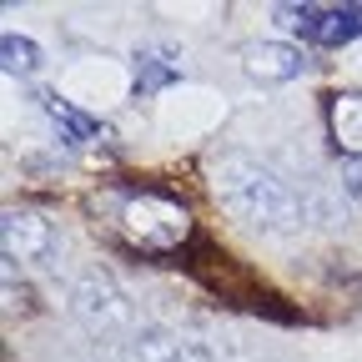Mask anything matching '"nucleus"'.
<instances>
[{
  "instance_id": "f8f14e48",
  "label": "nucleus",
  "mask_w": 362,
  "mask_h": 362,
  "mask_svg": "<svg viewBox=\"0 0 362 362\" xmlns=\"http://www.w3.org/2000/svg\"><path fill=\"white\" fill-rule=\"evenodd\" d=\"M342 187L362 202V161H342Z\"/></svg>"
},
{
  "instance_id": "6e6552de",
  "label": "nucleus",
  "mask_w": 362,
  "mask_h": 362,
  "mask_svg": "<svg viewBox=\"0 0 362 362\" xmlns=\"http://www.w3.org/2000/svg\"><path fill=\"white\" fill-rule=\"evenodd\" d=\"M327 131H332V146L347 161H362V90L327 96Z\"/></svg>"
},
{
  "instance_id": "9b49d317",
  "label": "nucleus",
  "mask_w": 362,
  "mask_h": 362,
  "mask_svg": "<svg viewBox=\"0 0 362 362\" xmlns=\"http://www.w3.org/2000/svg\"><path fill=\"white\" fill-rule=\"evenodd\" d=\"M45 111H51V121H56V126H66L71 141H86V136H96V121L81 116L76 106H66L61 96H45Z\"/></svg>"
},
{
  "instance_id": "423d86ee",
  "label": "nucleus",
  "mask_w": 362,
  "mask_h": 362,
  "mask_svg": "<svg viewBox=\"0 0 362 362\" xmlns=\"http://www.w3.org/2000/svg\"><path fill=\"white\" fill-rule=\"evenodd\" d=\"M242 66L262 86H287V81H297L307 71V56L297 51V45H287V40H252L242 51Z\"/></svg>"
},
{
  "instance_id": "20e7f679",
  "label": "nucleus",
  "mask_w": 362,
  "mask_h": 362,
  "mask_svg": "<svg viewBox=\"0 0 362 362\" xmlns=\"http://www.w3.org/2000/svg\"><path fill=\"white\" fill-rule=\"evenodd\" d=\"M0 247H6V262L16 267H45L56 257L61 237H56V221L35 211V206H11L6 221H0Z\"/></svg>"
},
{
  "instance_id": "7ed1b4c3",
  "label": "nucleus",
  "mask_w": 362,
  "mask_h": 362,
  "mask_svg": "<svg viewBox=\"0 0 362 362\" xmlns=\"http://www.w3.org/2000/svg\"><path fill=\"white\" fill-rule=\"evenodd\" d=\"M71 317L96 337V342H116V337H136V312H131V297L121 292V282L111 277L106 267H90L76 277L71 287Z\"/></svg>"
},
{
  "instance_id": "f03ea898",
  "label": "nucleus",
  "mask_w": 362,
  "mask_h": 362,
  "mask_svg": "<svg viewBox=\"0 0 362 362\" xmlns=\"http://www.w3.org/2000/svg\"><path fill=\"white\" fill-rule=\"evenodd\" d=\"M90 211H101L106 226L141 257H166L192 237V211L176 197L156 192V187H116L90 197Z\"/></svg>"
},
{
  "instance_id": "f257e3e1",
  "label": "nucleus",
  "mask_w": 362,
  "mask_h": 362,
  "mask_svg": "<svg viewBox=\"0 0 362 362\" xmlns=\"http://www.w3.org/2000/svg\"><path fill=\"white\" fill-rule=\"evenodd\" d=\"M211 192L242 226L267 232V237H287V232H297L307 221L302 197L272 166H262L247 151H221L211 161Z\"/></svg>"
},
{
  "instance_id": "9d476101",
  "label": "nucleus",
  "mask_w": 362,
  "mask_h": 362,
  "mask_svg": "<svg viewBox=\"0 0 362 362\" xmlns=\"http://www.w3.org/2000/svg\"><path fill=\"white\" fill-rule=\"evenodd\" d=\"M0 61H6L11 76H35V71H40V45H35L30 35L6 30V35H0Z\"/></svg>"
},
{
  "instance_id": "39448f33",
  "label": "nucleus",
  "mask_w": 362,
  "mask_h": 362,
  "mask_svg": "<svg viewBox=\"0 0 362 362\" xmlns=\"http://www.w3.org/2000/svg\"><path fill=\"white\" fill-rule=\"evenodd\" d=\"M277 16L297 25L312 45H347L362 35V0H347V6H282Z\"/></svg>"
},
{
  "instance_id": "1a4fd4ad",
  "label": "nucleus",
  "mask_w": 362,
  "mask_h": 362,
  "mask_svg": "<svg viewBox=\"0 0 362 362\" xmlns=\"http://www.w3.org/2000/svg\"><path fill=\"white\" fill-rule=\"evenodd\" d=\"M136 90H141V96H156V90H166L176 76H181V66L176 61H166L161 51H136Z\"/></svg>"
},
{
  "instance_id": "0eeeda50",
  "label": "nucleus",
  "mask_w": 362,
  "mask_h": 362,
  "mask_svg": "<svg viewBox=\"0 0 362 362\" xmlns=\"http://www.w3.org/2000/svg\"><path fill=\"white\" fill-rule=\"evenodd\" d=\"M126 357L131 362H216L202 342L171 337L166 327H136V337L126 342Z\"/></svg>"
}]
</instances>
